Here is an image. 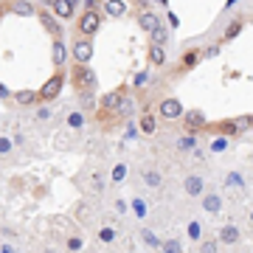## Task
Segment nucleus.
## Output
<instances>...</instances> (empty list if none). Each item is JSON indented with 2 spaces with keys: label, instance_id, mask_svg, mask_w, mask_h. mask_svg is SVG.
Returning <instances> with one entry per match:
<instances>
[{
  "label": "nucleus",
  "instance_id": "f257e3e1",
  "mask_svg": "<svg viewBox=\"0 0 253 253\" xmlns=\"http://www.w3.org/2000/svg\"><path fill=\"white\" fill-rule=\"evenodd\" d=\"M71 82H73V87H76V90L87 93V90H93V87H96V73H93L90 65H76V62H73Z\"/></svg>",
  "mask_w": 253,
  "mask_h": 253
},
{
  "label": "nucleus",
  "instance_id": "f03ea898",
  "mask_svg": "<svg viewBox=\"0 0 253 253\" xmlns=\"http://www.w3.org/2000/svg\"><path fill=\"white\" fill-rule=\"evenodd\" d=\"M101 26V14L99 11H82V17L76 20V31L82 37H93Z\"/></svg>",
  "mask_w": 253,
  "mask_h": 253
},
{
  "label": "nucleus",
  "instance_id": "7ed1b4c3",
  "mask_svg": "<svg viewBox=\"0 0 253 253\" xmlns=\"http://www.w3.org/2000/svg\"><path fill=\"white\" fill-rule=\"evenodd\" d=\"M71 56H73V62L76 65H87L93 59V42H90V37H79L76 42H73L71 48Z\"/></svg>",
  "mask_w": 253,
  "mask_h": 253
},
{
  "label": "nucleus",
  "instance_id": "20e7f679",
  "mask_svg": "<svg viewBox=\"0 0 253 253\" xmlns=\"http://www.w3.org/2000/svg\"><path fill=\"white\" fill-rule=\"evenodd\" d=\"M248 126H251V118H248V116H239V118H228V121H219L217 129H219V132H222L225 138H234V135H242Z\"/></svg>",
  "mask_w": 253,
  "mask_h": 253
},
{
  "label": "nucleus",
  "instance_id": "39448f33",
  "mask_svg": "<svg viewBox=\"0 0 253 253\" xmlns=\"http://www.w3.org/2000/svg\"><path fill=\"white\" fill-rule=\"evenodd\" d=\"M62 84H65V76H62V71H56L54 76H51V79H48L37 93H40V99H42V101H51V99H56V96H59Z\"/></svg>",
  "mask_w": 253,
  "mask_h": 253
},
{
  "label": "nucleus",
  "instance_id": "423d86ee",
  "mask_svg": "<svg viewBox=\"0 0 253 253\" xmlns=\"http://www.w3.org/2000/svg\"><path fill=\"white\" fill-rule=\"evenodd\" d=\"M3 9L9 11V14H17V17H34L37 14L34 0H6Z\"/></svg>",
  "mask_w": 253,
  "mask_h": 253
},
{
  "label": "nucleus",
  "instance_id": "0eeeda50",
  "mask_svg": "<svg viewBox=\"0 0 253 253\" xmlns=\"http://www.w3.org/2000/svg\"><path fill=\"white\" fill-rule=\"evenodd\" d=\"M126 99V90L121 87V90H113V93H104L99 99V110L101 113H118V107H121V101Z\"/></svg>",
  "mask_w": 253,
  "mask_h": 253
},
{
  "label": "nucleus",
  "instance_id": "6e6552de",
  "mask_svg": "<svg viewBox=\"0 0 253 253\" xmlns=\"http://www.w3.org/2000/svg\"><path fill=\"white\" fill-rule=\"evenodd\" d=\"M158 113H161L166 121H174V118H180L186 110H183V104L177 99H163L161 104H158Z\"/></svg>",
  "mask_w": 253,
  "mask_h": 253
},
{
  "label": "nucleus",
  "instance_id": "1a4fd4ad",
  "mask_svg": "<svg viewBox=\"0 0 253 253\" xmlns=\"http://www.w3.org/2000/svg\"><path fill=\"white\" fill-rule=\"evenodd\" d=\"M183 189H186L189 197H203V194H206V180H203L200 174H189V177L183 180Z\"/></svg>",
  "mask_w": 253,
  "mask_h": 253
},
{
  "label": "nucleus",
  "instance_id": "9d476101",
  "mask_svg": "<svg viewBox=\"0 0 253 253\" xmlns=\"http://www.w3.org/2000/svg\"><path fill=\"white\" fill-rule=\"evenodd\" d=\"M37 17H40V23H42V28H45V31H48L51 37H54V40H59V37H62V26H59V23H56V20L51 17V11H48V9L37 11Z\"/></svg>",
  "mask_w": 253,
  "mask_h": 253
},
{
  "label": "nucleus",
  "instance_id": "9b49d317",
  "mask_svg": "<svg viewBox=\"0 0 253 253\" xmlns=\"http://www.w3.org/2000/svg\"><path fill=\"white\" fill-rule=\"evenodd\" d=\"M183 121H186V129L189 132H197L206 126V116L200 113V110H189V113H183Z\"/></svg>",
  "mask_w": 253,
  "mask_h": 253
},
{
  "label": "nucleus",
  "instance_id": "f8f14e48",
  "mask_svg": "<svg viewBox=\"0 0 253 253\" xmlns=\"http://www.w3.org/2000/svg\"><path fill=\"white\" fill-rule=\"evenodd\" d=\"M101 6H104V11H107L110 17H124L126 11H129L126 0H101Z\"/></svg>",
  "mask_w": 253,
  "mask_h": 253
},
{
  "label": "nucleus",
  "instance_id": "ddd939ff",
  "mask_svg": "<svg viewBox=\"0 0 253 253\" xmlns=\"http://www.w3.org/2000/svg\"><path fill=\"white\" fill-rule=\"evenodd\" d=\"M138 26L144 28L146 34H152L155 28L161 26V17H158L155 11H141V14H138Z\"/></svg>",
  "mask_w": 253,
  "mask_h": 253
},
{
  "label": "nucleus",
  "instance_id": "4468645a",
  "mask_svg": "<svg viewBox=\"0 0 253 253\" xmlns=\"http://www.w3.org/2000/svg\"><path fill=\"white\" fill-rule=\"evenodd\" d=\"M11 99L17 101L20 107H34L37 101H40V93L37 90H17V93H11Z\"/></svg>",
  "mask_w": 253,
  "mask_h": 253
},
{
  "label": "nucleus",
  "instance_id": "2eb2a0df",
  "mask_svg": "<svg viewBox=\"0 0 253 253\" xmlns=\"http://www.w3.org/2000/svg\"><path fill=\"white\" fill-rule=\"evenodd\" d=\"M51 59H54V68H62L65 59H68V51H65L62 37H59V40H54V45H51Z\"/></svg>",
  "mask_w": 253,
  "mask_h": 253
},
{
  "label": "nucleus",
  "instance_id": "dca6fc26",
  "mask_svg": "<svg viewBox=\"0 0 253 253\" xmlns=\"http://www.w3.org/2000/svg\"><path fill=\"white\" fill-rule=\"evenodd\" d=\"M146 56H149V65L152 68H161V65H166V48L163 45H149V51H146Z\"/></svg>",
  "mask_w": 253,
  "mask_h": 253
},
{
  "label": "nucleus",
  "instance_id": "f3484780",
  "mask_svg": "<svg viewBox=\"0 0 253 253\" xmlns=\"http://www.w3.org/2000/svg\"><path fill=\"white\" fill-rule=\"evenodd\" d=\"M219 208H222V197L219 194H203V211H208V214H219Z\"/></svg>",
  "mask_w": 253,
  "mask_h": 253
},
{
  "label": "nucleus",
  "instance_id": "a211bd4d",
  "mask_svg": "<svg viewBox=\"0 0 253 253\" xmlns=\"http://www.w3.org/2000/svg\"><path fill=\"white\" fill-rule=\"evenodd\" d=\"M141 180H144L149 189H161L163 186V174L158 172V169H146V172L141 174Z\"/></svg>",
  "mask_w": 253,
  "mask_h": 253
},
{
  "label": "nucleus",
  "instance_id": "6ab92c4d",
  "mask_svg": "<svg viewBox=\"0 0 253 253\" xmlns=\"http://www.w3.org/2000/svg\"><path fill=\"white\" fill-rule=\"evenodd\" d=\"M219 242H222V245L239 242V228H236V225H222V231H219Z\"/></svg>",
  "mask_w": 253,
  "mask_h": 253
},
{
  "label": "nucleus",
  "instance_id": "aec40b11",
  "mask_svg": "<svg viewBox=\"0 0 253 253\" xmlns=\"http://www.w3.org/2000/svg\"><path fill=\"white\" fill-rule=\"evenodd\" d=\"M54 14L59 20L73 17V3H71V0H56V3H54Z\"/></svg>",
  "mask_w": 253,
  "mask_h": 253
},
{
  "label": "nucleus",
  "instance_id": "412c9836",
  "mask_svg": "<svg viewBox=\"0 0 253 253\" xmlns=\"http://www.w3.org/2000/svg\"><path fill=\"white\" fill-rule=\"evenodd\" d=\"M242 186H245V177H242L239 172H228V174H225V189H228V191H234V189L239 191Z\"/></svg>",
  "mask_w": 253,
  "mask_h": 253
},
{
  "label": "nucleus",
  "instance_id": "4be33fe9",
  "mask_svg": "<svg viewBox=\"0 0 253 253\" xmlns=\"http://www.w3.org/2000/svg\"><path fill=\"white\" fill-rule=\"evenodd\" d=\"M200 51H194V48H191V51H186V54H183V59H180V68L183 71H189V68H194V65L200 62Z\"/></svg>",
  "mask_w": 253,
  "mask_h": 253
},
{
  "label": "nucleus",
  "instance_id": "5701e85b",
  "mask_svg": "<svg viewBox=\"0 0 253 253\" xmlns=\"http://www.w3.org/2000/svg\"><path fill=\"white\" fill-rule=\"evenodd\" d=\"M177 149H183V152H189V149H197V135L186 129V135H183L180 141H177Z\"/></svg>",
  "mask_w": 253,
  "mask_h": 253
},
{
  "label": "nucleus",
  "instance_id": "b1692460",
  "mask_svg": "<svg viewBox=\"0 0 253 253\" xmlns=\"http://www.w3.org/2000/svg\"><path fill=\"white\" fill-rule=\"evenodd\" d=\"M138 126H141V132H144V135H152L155 132V116H149V113H144V116H141V121H138Z\"/></svg>",
  "mask_w": 253,
  "mask_h": 253
},
{
  "label": "nucleus",
  "instance_id": "393cba45",
  "mask_svg": "<svg viewBox=\"0 0 253 253\" xmlns=\"http://www.w3.org/2000/svg\"><path fill=\"white\" fill-rule=\"evenodd\" d=\"M104 186H107V177H104L101 172H93V174H90V189L101 194V191H104Z\"/></svg>",
  "mask_w": 253,
  "mask_h": 253
},
{
  "label": "nucleus",
  "instance_id": "a878e982",
  "mask_svg": "<svg viewBox=\"0 0 253 253\" xmlns=\"http://www.w3.org/2000/svg\"><path fill=\"white\" fill-rule=\"evenodd\" d=\"M149 37H152V42H155V45H166V37H169V34H166V26L161 23V26L155 28V31H152Z\"/></svg>",
  "mask_w": 253,
  "mask_h": 253
},
{
  "label": "nucleus",
  "instance_id": "bb28decb",
  "mask_svg": "<svg viewBox=\"0 0 253 253\" xmlns=\"http://www.w3.org/2000/svg\"><path fill=\"white\" fill-rule=\"evenodd\" d=\"M132 211H135V217H138V219H144V217H146V211H149V206H146V200L135 197V200H132Z\"/></svg>",
  "mask_w": 253,
  "mask_h": 253
},
{
  "label": "nucleus",
  "instance_id": "cd10ccee",
  "mask_svg": "<svg viewBox=\"0 0 253 253\" xmlns=\"http://www.w3.org/2000/svg\"><path fill=\"white\" fill-rule=\"evenodd\" d=\"M124 177H126V166H124V163H116V166H113V172H110V180L121 183Z\"/></svg>",
  "mask_w": 253,
  "mask_h": 253
},
{
  "label": "nucleus",
  "instance_id": "c85d7f7f",
  "mask_svg": "<svg viewBox=\"0 0 253 253\" xmlns=\"http://www.w3.org/2000/svg\"><path fill=\"white\" fill-rule=\"evenodd\" d=\"M141 239H144L146 245H152V248H158V251H161V239H158L149 228H141Z\"/></svg>",
  "mask_w": 253,
  "mask_h": 253
},
{
  "label": "nucleus",
  "instance_id": "c756f323",
  "mask_svg": "<svg viewBox=\"0 0 253 253\" xmlns=\"http://www.w3.org/2000/svg\"><path fill=\"white\" fill-rule=\"evenodd\" d=\"M161 251L163 253H183V248L177 239H166V242H161Z\"/></svg>",
  "mask_w": 253,
  "mask_h": 253
},
{
  "label": "nucleus",
  "instance_id": "7c9ffc66",
  "mask_svg": "<svg viewBox=\"0 0 253 253\" xmlns=\"http://www.w3.org/2000/svg\"><path fill=\"white\" fill-rule=\"evenodd\" d=\"M239 31H242V20H234V23H231V26L225 28V34H222V40H234V37L239 34Z\"/></svg>",
  "mask_w": 253,
  "mask_h": 253
},
{
  "label": "nucleus",
  "instance_id": "2f4dec72",
  "mask_svg": "<svg viewBox=\"0 0 253 253\" xmlns=\"http://www.w3.org/2000/svg\"><path fill=\"white\" fill-rule=\"evenodd\" d=\"M68 126H71V129L84 126V116H82V113H68Z\"/></svg>",
  "mask_w": 253,
  "mask_h": 253
},
{
  "label": "nucleus",
  "instance_id": "473e14b6",
  "mask_svg": "<svg viewBox=\"0 0 253 253\" xmlns=\"http://www.w3.org/2000/svg\"><path fill=\"white\" fill-rule=\"evenodd\" d=\"M200 253H219L217 239H203V242H200Z\"/></svg>",
  "mask_w": 253,
  "mask_h": 253
},
{
  "label": "nucleus",
  "instance_id": "72a5a7b5",
  "mask_svg": "<svg viewBox=\"0 0 253 253\" xmlns=\"http://www.w3.org/2000/svg\"><path fill=\"white\" fill-rule=\"evenodd\" d=\"M189 236L194 239V242H200V236H203V228H200L197 219H191V222H189Z\"/></svg>",
  "mask_w": 253,
  "mask_h": 253
},
{
  "label": "nucleus",
  "instance_id": "f704fd0d",
  "mask_svg": "<svg viewBox=\"0 0 253 253\" xmlns=\"http://www.w3.org/2000/svg\"><path fill=\"white\" fill-rule=\"evenodd\" d=\"M225 146H228V138L225 135H219L211 141V152H225Z\"/></svg>",
  "mask_w": 253,
  "mask_h": 253
},
{
  "label": "nucleus",
  "instance_id": "c9c22d12",
  "mask_svg": "<svg viewBox=\"0 0 253 253\" xmlns=\"http://www.w3.org/2000/svg\"><path fill=\"white\" fill-rule=\"evenodd\" d=\"M11 146H14V144H11V138H9V135H0V155H9V152H11Z\"/></svg>",
  "mask_w": 253,
  "mask_h": 253
},
{
  "label": "nucleus",
  "instance_id": "e433bc0d",
  "mask_svg": "<svg viewBox=\"0 0 253 253\" xmlns=\"http://www.w3.org/2000/svg\"><path fill=\"white\" fill-rule=\"evenodd\" d=\"M99 239H101V242H113V239H116V231H113V228H101Z\"/></svg>",
  "mask_w": 253,
  "mask_h": 253
},
{
  "label": "nucleus",
  "instance_id": "4c0bfd02",
  "mask_svg": "<svg viewBox=\"0 0 253 253\" xmlns=\"http://www.w3.org/2000/svg\"><path fill=\"white\" fill-rule=\"evenodd\" d=\"M82 245H84L82 242V236H71V239H68V251L76 253V251H82Z\"/></svg>",
  "mask_w": 253,
  "mask_h": 253
},
{
  "label": "nucleus",
  "instance_id": "58836bf2",
  "mask_svg": "<svg viewBox=\"0 0 253 253\" xmlns=\"http://www.w3.org/2000/svg\"><path fill=\"white\" fill-rule=\"evenodd\" d=\"M146 79H149V73H146V71L135 73V79H132V87H141V84H146Z\"/></svg>",
  "mask_w": 253,
  "mask_h": 253
},
{
  "label": "nucleus",
  "instance_id": "ea45409f",
  "mask_svg": "<svg viewBox=\"0 0 253 253\" xmlns=\"http://www.w3.org/2000/svg\"><path fill=\"white\" fill-rule=\"evenodd\" d=\"M37 118H40V121H48V118H51V110H48V107H40V110H37Z\"/></svg>",
  "mask_w": 253,
  "mask_h": 253
},
{
  "label": "nucleus",
  "instance_id": "a19ab883",
  "mask_svg": "<svg viewBox=\"0 0 253 253\" xmlns=\"http://www.w3.org/2000/svg\"><path fill=\"white\" fill-rule=\"evenodd\" d=\"M84 11H99V0H84Z\"/></svg>",
  "mask_w": 253,
  "mask_h": 253
},
{
  "label": "nucleus",
  "instance_id": "79ce46f5",
  "mask_svg": "<svg viewBox=\"0 0 253 253\" xmlns=\"http://www.w3.org/2000/svg\"><path fill=\"white\" fill-rule=\"evenodd\" d=\"M116 211H118V214H126V211H129V206H126L124 200H116Z\"/></svg>",
  "mask_w": 253,
  "mask_h": 253
},
{
  "label": "nucleus",
  "instance_id": "37998d69",
  "mask_svg": "<svg viewBox=\"0 0 253 253\" xmlns=\"http://www.w3.org/2000/svg\"><path fill=\"white\" fill-rule=\"evenodd\" d=\"M219 54V45H208L206 51H203V56H217Z\"/></svg>",
  "mask_w": 253,
  "mask_h": 253
},
{
  "label": "nucleus",
  "instance_id": "c03bdc74",
  "mask_svg": "<svg viewBox=\"0 0 253 253\" xmlns=\"http://www.w3.org/2000/svg\"><path fill=\"white\" fill-rule=\"evenodd\" d=\"M0 99H11V90L3 84V82H0Z\"/></svg>",
  "mask_w": 253,
  "mask_h": 253
},
{
  "label": "nucleus",
  "instance_id": "a18cd8bd",
  "mask_svg": "<svg viewBox=\"0 0 253 253\" xmlns=\"http://www.w3.org/2000/svg\"><path fill=\"white\" fill-rule=\"evenodd\" d=\"M169 26H172V28H177V26H180V20H177V14H169Z\"/></svg>",
  "mask_w": 253,
  "mask_h": 253
},
{
  "label": "nucleus",
  "instance_id": "49530a36",
  "mask_svg": "<svg viewBox=\"0 0 253 253\" xmlns=\"http://www.w3.org/2000/svg\"><path fill=\"white\" fill-rule=\"evenodd\" d=\"M40 3H42L45 9H54V3H56V0H40Z\"/></svg>",
  "mask_w": 253,
  "mask_h": 253
},
{
  "label": "nucleus",
  "instance_id": "de8ad7c7",
  "mask_svg": "<svg viewBox=\"0 0 253 253\" xmlns=\"http://www.w3.org/2000/svg\"><path fill=\"white\" fill-rule=\"evenodd\" d=\"M152 3H158V6H169V0H152Z\"/></svg>",
  "mask_w": 253,
  "mask_h": 253
},
{
  "label": "nucleus",
  "instance_id": "09e8293b",
  "mask_svg": "<svg viewBox=\"0 0 253 253\" xmlns=\"http://www.w3.org/2000/svg\"><path fill=\"white\" fill-rule=\"evenodd\" d=\"M3 14H6V9H3V3H0V20H3Z\"/></svg>",
  "mask_w": 253,
  "mask_h": 253
},
{
  "label": "nucleus",
  "instance_id": "8fccbe9b",
  "mask_svg": "<svg viewBox=\"0 0 253 253\" xmlns=\"http://www.w3.org/2000/svg\"><path fill=\"white\" fill-rule=\"evenodd\" d=\"M71 3H73V9H76V6H79V3H82V0H71Z\"/></svg>",
  "mask_w": 253,
  "mask_h": 253
},
{
  "label": "nucleus",
  "instance_id": "3c124183",
  "mask_svg": "<svg viewBox=\"0 0 253 253\" xmlns=\"http://www.w3.org/2000/svg\"><path fill=\"white\" fill-rule=\"evenodd\" d=\"M251 222H253V211H251Z\"/></svg>",
  "mask_w": 253,
  "mask_h": 253
},
{
  "label": "nucleus",
  "instance_id": "603ef678",
  "mask_svg": "<svg viewBox=\"0 0 253 253\" xmlns=\"http://www.w3.org/2000/svg\"><path fill=\"white\" fill-rule=\"evenodd\" d=\"M251 126H253V118H251Z\"/></svg>",
  "mask_w": 253,
  "mask_h": 253
}]
</instances>
